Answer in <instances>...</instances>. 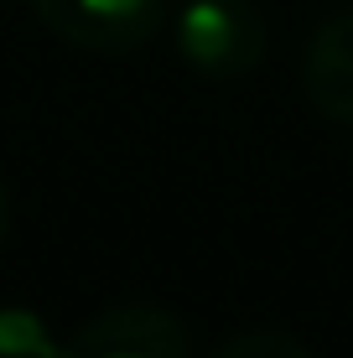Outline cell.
<instances>
[{
	"label": "cell",
	"mask_w": 353,
	"mask_h": 358,
	"mask_svg": "<svg viewBox=\"0 0 353 358\" xmlns=\"http://www.w3.org/2000/svg\"><path fill=\"white\" fill-rule=\"evenodd\" d=\"M265 16L254 0H187L177 16V52L203 78H245L265 63Z\"/></svg>",
	"instance_id": "obj_1"
},
{
	"label": "cell",
	"mask_w": 353,
	"mask_h": 358,
	"mask_svg": "<svg viewBox=\"0 0 353 358\" xmlns=\"http://www.w3.org/2000/svg\"><path fill=\"white\" fill-rule=\"evenodd\" d=\"M31 10L57 42L99 57L136 52L166 21V0H31Z\"/></svg>",
	"instance_id": "obj_2"
},
{
	"label": "cell",
	"mask_w": 353,
	"mask_h": 358,
	"mask_svg": "<svg viewBox=\"0 0 353 358\" xmlns=\"http://www.w3.org/2000/svg\"><path fill=\"white\" fill-rule=\"evenodd\" d=\"M63 358H192V338L166 306H109L63 343Z\"/></svg>",
	"instance_id": "obj_3"
},
{
	"label": "cell",
	"mask_w": 353,
	"mask_h": 358,
	"mask_svg": "<svg viewBox=\"0 0 353 358\" xmlns=\"http://www.w3.org/2000/svg\"><path fill=\"white\" fill-rule=\"evenodd\" d=\"M301 89L312 109L353 130V6L327 16L301 52Z\"/></svg>",
	"instance_id": "obj_4"
},
{
	"label": "cell",
	"mask_w": 353,
	"mask_h": 358,
	"mask_svg": "<svg viewBox=\"0 0 353 358\" xmlns=\"http://www.w3.org/2000/svg\"><path fill=\"white\" fill-rule=\"evenodd\" d=\"M0 358H63L42 312L31 306H0Z\"/></svg>",
	"instance_id": "obj_5"
},
{
	"label": "cell",
	"mask_w": 353,
	"mask_h": 358,
	"mask_svg": "<svg viewBox=\"0 0 353 358\" xmlns=\"http://www.w3.org/2000/svg\"><path fill=\"white\" fill-rule=\"evenodd\" d=\"M208 358H312V348L291 332H275V327H254V332H239V338L218 343Z\"/></svg>",
	"instance_id": "obj_6"
},
{
	"label": "cell",
	"mask_w": 353,
	"mask_h": 358,
	"mask_svg": "<svg viewBox=\"0 0 353 358\" xmlns=\"http://www.w3.org/2000/svg\"><path fill=\"white\" fill-rule=\"evenodd\" d=\"M6 229H10V197H6V187H0V239H6Z\"/></svg>",
	"instance_id": "obj_7"
}]
</instances>
